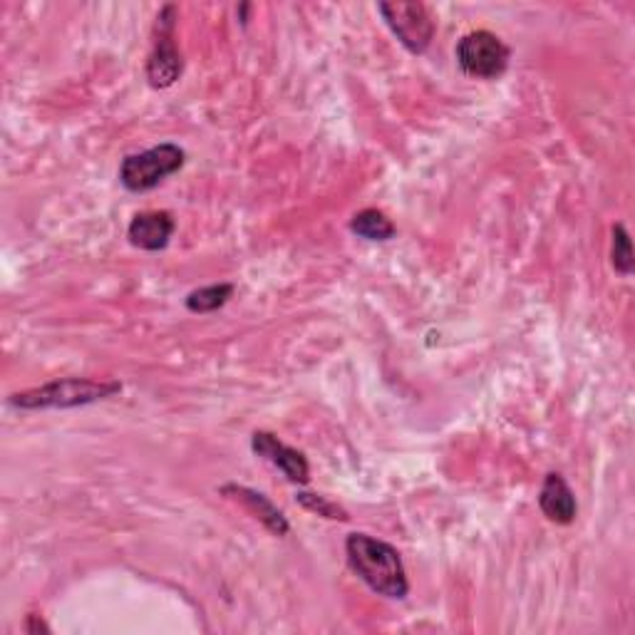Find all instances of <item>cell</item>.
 Masks as SVG:
<instances>
[{
	"label": "cell",
	"instance_id": "14",
	"mask_svg": "<svg viewBox=\"0 0 635 635\" xmlns=\"http://www.w3.org/2000/svg\"><path fill=\"white\" fill-rule=\"evenodd\" d=\"M295 500H299V504L303 506V510L311 512V514L325 516V518H341V522H347V518H351L341 504L325 500V496H318V494H311V492H301L299 496H295Z\"/></svg>",
	"mask_w": 635,
	"mask_h": 635
},
{
	"label": "cell",
	"instance_id": "4",
	"mask_svg": "<svg viewBox=\"0 0 635 635\" xmlns=\"http://www.w3.org/2000/svg\"><path fill=\"white\" fill-rule=\"evenodd\" d=\"M512 50L504 46L500 36L490 30H474L457 46V62L464 75L476 80H496L510 68Z\"/></svg>",
	"mask_w": 635,
	"mask_h": 635
},
{
	"label": "cell",
	"instance_id": "3",
	"mask_svg": "<svg viewBox=\"0 0 635 635\" xmlns=\"http://www.w3.org/2000/svg\"><path fill=\"white\" fill-rule=\"evenodd\" d=\"M187 154L182 147L172 142L157 144L152 150L127 157L120 167V182L127 192H150V189L159 187L167 177L184 167Z\"/></svg>",
	"mask_w": 635,
	"mask_h": 635
},
{
	"label": "cell",
	"instance_id": "6",
	"mask_svg": "<svg viewBox=\"0 0 635 635\" xmlns=\"http://www.w3.org/2000/svg\"><path fill=\"white\" fill-rule=\"evenodd\" d=\"M380 16L412 56H422L435 38V20L422 3H380Z\"/></svg>",
	"mask_w": 635,
	"mask_h": 635
},
{
	"label": "cell",
	"instance_id": "9",
	"mask_svg": "<svg viewBox=\"0 0 635 635\" xmlns=\"http://www.w3.org/2000/svg\"><path fill=\"white\" fill-rule=\"evenodd\" d=\"M538 510H542L548 522H554V524L566 526L574 522L578 504L564 476L556 472L546 474L542 492H538Z\"/></svg>",
	"mask_w": 635,
	"mask_h": 635
},
{
	"label": "cell",
	"instance_id": "11",
	"mask_svg": "<svg viewBox=\"0 0 635 635\" xmlns=\"http://www.w3.org/2000/svg\"><path fill=\"white\" fill-rule=\"evenodd\" d=\"M351 231L355 236L365 239V241H390L397 234L393 221H390L383 211H377V209L357 211L351 221Z\"/></svg>",
	"mask_w": 635,
	"mask_h": 635
},
{
	"label": "cell",
	"instance_id": "2",
	"mask_svg": "<svg viewBox=\"0 0 635 635\" xmlns=\"http://www.w3.org/2000/svg\"><path fill=\"white\" fill-rule=\"evenodd\" d=\"M122 393V385L114 380H90V377H62L42 387L26 390L10 397V405L20 410H68L92 405V402L108 400Z\"/></svg>",
	"mask_w": 635,
	"mask_h": 635
},
{
	"label": "cell",
	"instance_id": "7",
	"mask_svg": "<svg viewBox=\"0 0 635 635\" xmlns=\"http://www.w3.org/2000/svg\"><path fill=\"white\" fill-rule=\"evenodd\" d=\"M251 450L256 452L259 457L271 462L273 467H279L285 476H289V482L309 484L311 467H309V460H305V454L289 447V444H283L276 435H271V432H263V430L253 432Z\"/></svg>",
	"mask_w": 635,
	"mask_h": 635
},
{
	"label": "cell",
	"instance_id": "1",
	"mask_svg": "<svg viewBox=\"0 0 635 635\" xmlns=\"http://www.w3.org/2000/svg\"><path fill=\"white\" fill-rule=\"evenodd\" d=\"M345 554L357 578L365 581L375 594L395 601H402L410 594L405 564H402L393 544L367 534H351L345 542Z\"/></svg>",
	"mask_w": 635,
	"mask_h": 635
},
{
	"label": "cell",
	"instance_id": "5",
	"mask_svg": "<svg viewBox=\"0 0 635 635\" xmlns=\"http://www.w3.org/2000/svg\"><path fill=\"white\" fill-rule=\"evenodd\" d=\"M177 30V6H164L157 16L152 56L147 60V80L154 90H167L182 78L184 60L174 40Z\"/></svg>",
	"mask_w": 635,
	"mask_h": 635
},
{
	"label": "cell",
	"instance_id": "8",
	"mask_svg": "<svg viewBox=\"0 0 635 635\" xmlns=\"http://www.w3.org/2000/svg\"><path fill=\"white\" fill-rule=\"evenodd\" d=\"M174 229V216L169 211H142V214L132 219L127 236H130V243L137 249L162 251L169 246Z\"/></svg>",
	"mask_w": 635,
	"mask_h": 635
},
{
	"label": "cell",
	"instance_id": "15",
	"mask_svg": "<svg viewBox=\"0 0 635 635\" xmlns=\"http://www.w3.org/2000/svg\"><path fill=\"white\" fill-rule=\"evenodd\" d=\"M38 618H40V616H28V623H26V631H28V633H40V631L48 633V631H50L42 621L38 623Z\"/></svg>",
	"mask_w": 635,
	"mask_h": 635
},
{
	"label": "cell",
	"instance_id": "10",
	"mask_svg": "<svg viewBox=\"0 0 635 635\" xmlns=\"http://www.w3.org/2000/svg\"><path fill=\"white\" fill-rule=\"evenodd\" d=\"M221 494H226V496H231V500L241 502L253 516L261 518V524L266 526L271 534L285 536L291 532L289 518H285L283 512L276 510V506L269 502V496H263L261 492H253V490H249V486L226 484V486H221Z\"/></svg>",
	"mask_w": 635,
	"mask_h": 635
},
{
	"label": "cell",
	"instance_id": "12",
	"mask_svg": "<svg viewBox=\"0 0 635 635\" xmlns=\"http://www.w3.org/2000/svg\"><path fill=\"white\" fill-rule=\"evenodd\" d=\"M231 295H234V285L231 283L206 285V289H199L187 295V309L192 313H214L224 309Z\"/></svg>",
	"mask_w": 635,
	"mask_h": 635
},
{
	"label": "cell",
	"instance_id": "13",
	"mask_svg": "<svg viewBox=\"0 0 635 635\" xmlns=\"http://www.w3.org/2000/svg\"><path fill=\"white\" fill-rule=\"evenodd\" d=\"M611 261L621 276H631L633 273V243L628 231L623 224L613 226V243H611Z\"/></svg>",
	"mask_w": 635,
	"mask_h": 635
}]
</instances>
